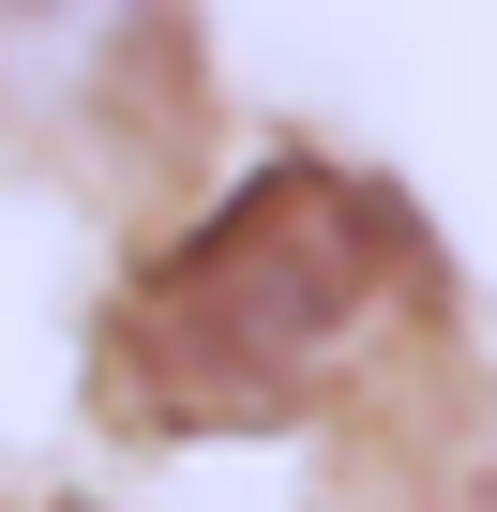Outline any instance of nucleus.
<instances>
[{
    "instance_id": "1",
    "label": "nucleus",
    "mask_w": 497,
    "mask_h": 512,
    "mask_svg": "<svg viewBox=\"0 0 497 512\" xmlns=\"http://www.w3.org/2000/svg\"><path fill=\"white\" fill-rule=\"evenodd\" d=\"M392 272V211L332 166H272L241 181L181 256H151L106 362H121V407L151 422H272L332 377V347L362 332Z\"/></svg>"
},
{
    "instance_id": "2",
    "label": "nucleus",
    "mask_w": 497,
    "mask_h": 512,
    "mask_svg": "<svg viewBox=\"0 0 497 512\" xmlns=\"http://www.w3.org/2000/svg\"><path fill=\"white\" fill-rule=\"evenodd\" d=\"M136 46H151V0H0V106L76 121V106L121 91Z\"/></svg>"
}]
</instances>
